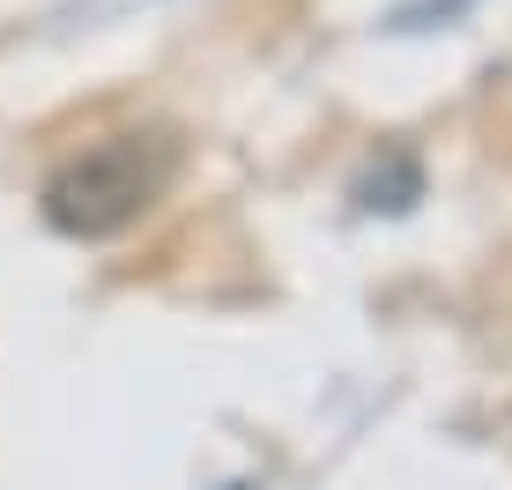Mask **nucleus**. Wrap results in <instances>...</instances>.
<instances>
[{"label":"nucleus","mask_w":512,"mask_h":490,"mask_svg":"<svg viewBox=\"0 0 512 490\" xmlns=\"http://www.w3.org/2000/svg\"><path fill=\"white\" fill-rule=\"evenodd\" d=\"M416 194H423V171H416L409 149H386L379 164L357 179V201L372 208V216H401V208H416Z\"/></svg>","instance_id":"obj_2"},{"label":"nucleus","mask_w":512,"mask_h":490,"mask_svg":"<svg viewBox=\"0 0 512 490\" xmlns=\"http://www.w3.org/2000/svg\"><path fill=\"white\" fill-rule=\"evenodd\" d=\"M453 8H461V0H423V8L401 15V23H423V15H453Z\"/></svg>","instance_id":"obj_3"},{"label":"nucleus","mask_w":512,"mask_h":490,"mask_svg":"<svg viewBox=\"0 0 512 490\" xmlns=\"http://www.w3.org/2000/svg\"><path fill=\"white\" fill-rule=\"evenodd\" d=\"M231 490H253V483H231Z\"/></svg>","instance_id":"obj_4"},{"label":"nucleus","mask_w":512,"mask_h":490,"mask_svg":"<svg viewBox=\"0 0 512 490\" xmlns=\"http://www.w3.org/2000/svg\"><path fill=\"white\" fill-rule=\"evenodd\" d=\"M164 186H171V149L156 142V134H112V142L67 156L45 179L38 208H45V223L60 238L97 245V238H119L127 223L149 216Z\"/></svg>","instance_id":"obj_1"}]
</instances>
